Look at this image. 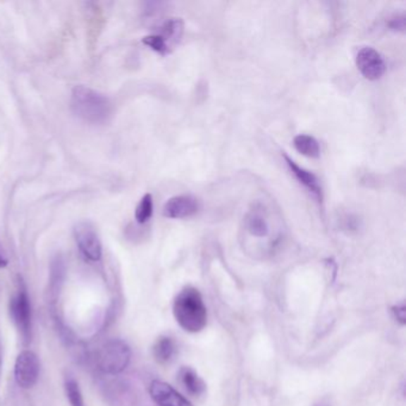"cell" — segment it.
<instances>
[{"label":"cell","mask_w":406,"mask_h":406,"mask_svg":"<svg viewBox=\"0 0 406 406\" xmlns=\"http://www.w3.org/2000/svg\"><path fill=\"white\" fill-rule=\"evenodd\" d=\"M70 109L78 118L94 125L104 124L111 117V102L108 97L84 85L73 88Z\"/></svg>","instance_id":"cell-1"},{"label":"cell","mask_w":406,"mask_h":406,"mask_svg":"<svg viewBox=\"0 0 406 406\" xmlns=\"http://www.w3.org/2000/svg\"><path fill=\"white\" fill-rule=\"evenodd\" d=\"M176 322L188 333H199L207 326V311L203 297L193 288H186L176 295L173 305Z\"/></svg>","instance_id":"cell-2"},{"label":"cell","mask_w":406,"mask_h":406,"mask_svg":"<svg viewBox=\"0 0 406 406\" xmlns=\"http://www.w3.org/2000/svg\"><path fill=\"white\" fill-rule=\"evenodd\" d=\"M131 349L123 340H110L104 343L98 352V366L102 372L110 376L122 373L129 366Z\"/></svg>","instance_id":"cell-3"},{"label":"cell","mask_w":406,"mask_h":406,"mask_svg":"<svg viewBox=\"0 0 406 406\" xmlns=\"http://www.w3.org/2000/svg\"><path fill=\"white\" fill-rule=\"evenodd\" d=\"M10 314L25 345L31 341V304L27 285L17 276V291L10 300Z\"/></svg>","instance_id":"cell-4"},{"label":"cell","mask_w":406,"mask_h":406,"mask_svg":"<svg viewBox=\"0 0 406 406\" xmlns=\"http://www.w3.org/2000/svg\"><path fill=\"white\" fill-rule=\"evenodd\" d=\"M74 238L81 254L87 260L99 261L103 254V247L100 242L99 235L92 223L79 222L74 226Z\"/></svg>","instance_id":"cell-5"},{"label":"cell","mask_w":406,"mask_h":406,"mask_svg":"<svg viewBox=\"0 0 406 406\" xmlns=\"http://www.w3.org/2000/svg\"><path fill=\"white\" fill-rule=\"evenodd\" d=\"M39 357L31 350H23L18 354L15 364L16 383L22 388H31L37 383L39 376Z\"/></svg>","instance_id":"cell-6"},{"label":"cell","mask_w":406,"mask_h":406,"mask_svg":"<svg viewBox=\"0 0 406 406\" xmlns=\"http://www.w3.org/2000/svg\"><path fill=\"white\" fill-rule=\"evenodd\" d=\"M357 69L368 80H378L386 70L383 56L371 47H364L357 55Z\"/></svg>","instance_id":"cell-7"},{"label":"cell","mask_w":406,"mask_h":406,"mask_svg":"<svg viewBox=\"0 0 406 406\" xmlns=\"http://www.w3.org/2000/svg\"><path fill=\"white\" fill-rule=\"evenodd\" d=\"M199 210V203L191 196L173 197L165 204L162 214L167 219H183L196 215Z\"/></svg>","instance_id":"cell-8"},{"label":"cell","mask_w":406,"mask_h":406,"mask_svg":"<svg viewBox=\"0 0 406 406\" xmlns=\"http://www.w3.org/2000/svg\"><path fill=\"white\" fill-rule=\"evenodd\" d=\"M149 392L157 405L192 406L191 402L179 392L176 391L171 385L160 380H154L153 383H150Z\"/></svg>","instance_id":"cell-9"},{"label":"cell","mask_w":406,"mask_h":406,"mask_svg":"<svg viewBox=\"0 0 406 406\" xmlns=\"http://www.w3.org/2000/svg\"><path fill=\"white\" fill-rule=\"evenodd\" d=\"M284 157L286 165L288 166V168L291 171L292 174L295 176V179L299 181V184L303 185L307 191L314 195V198L319 199V203H322L323 190L322 186L319 184V178L314 176V173H311L310 171H307L303 167L297 165L288 155H284Z\"/></svg>","instance_id":"cell-10"},{"label":"cell","mask_w":406,"mask_h":406,"mask_svg":"<svg viewBox=\"0 0 406 406\" xmlns=\"http://www.w3.org/2000/svg\"><path fill=\"white\" fill-rule=\"evenodd\" d=\"M66 276V264L63 257L58 254L56 257H53L50 262V295L51 298L56 299L59 293L61 291L62 285L65 281Z\"/></svg>","instance_id":"cell-11"},{"label":"cell","mask_w":406,"mask_h":406,"mask_svg":"<svg viewBox=\"0 0 406 406\" xmlns=\"http://www.w3.org/2000/svg\"><path fill=\"white\" fill-rule=\"evenodd\" d=\"M179 378H180L183 386L186 388V391L188 393H191L192 395H196L197 397V395H203L204 392H205V388H207L205 383L191 368H181L180 372H179Z\"/></svg>","instance_id":"cell-12"},{"label":"cell","mask_w":406,"mask_h":406,"mask_svg":"<svg viewBox=\"0 0 406 406\" xmlns=\"http://www.w3.org/2000/svg\"><path fill=\"white\" fill-rule=\"evenodd\" d=\"M293 146L298 153L304 156L317 159L321 155V148L319 143L316 138L310 135H298L293 140Z\"/></svg>","instance_id":"cell-13"},{"label":"cell","mask_w":406,"mask_h":406,"mask_svg":"<svg viewBox=\"0 0 406 406\" xmlns=\"http://www.w3.org/2000/svg\"><path fill=\"white\" fill-rule=\"evenodd\" d=\"M176 342L171 338H160L153 347V355L159 364H168L176 355Z\"/></svg>","instance_id":"cell-14"},{"label":"cell","mask_w":406,"mask_h":406,"mask_svg":"<svg viewBox=\"0 0 406 406\" xmlns=\"http://www.w3.org/2000/svg\"><path fill=\"white\" fill-rule=\"evenodd\" d=\"M183 31H184L183 20L179 18H172L164 24V27H161V34L159 35L165 39L167 46L171 48V44H176L180 41Z\"/></svg>","instance_id":"cell-15"},{"label":"cell","mask_w":406,"mask_h":406,"mask_svg":"<svg viewBox=\"0 0 406 406\" xmlns=\"http://www.w3.org/2000/svg\"><path fill=\"white\" fill-rule=\"evenodd\" d=\"M247 228L250 234L257 238H264L269 235V223L264 219V216L259 212H252L247 219Z\"/></svg>","instance_id":"cell-16"},{"label":"cell","mask_w":406,"mask_h":406,"mask_svg":"<svg viewBox=\"0 0 406 406\" xmlns=\"http://www.w3.org/2000/svg\"><path fill=\"white\" fill-rule=\"evenodd\" d=\"M65 390L70 406H85L84 397L81 393L80 386L73 376H66Z\"/></svg>","instance_id":"cell-17"},{"label":"cell","mask_w":406,"mask_h":406,"mask_svg":"<svg viewBox=\"0 0 406 406\" xmlns=\"http://www.w3.org/2000/svg\"><path fill=\"white\" fill-rule=\"evenodd\" d=\"M154 212L153 197L149 193H147L140 200L136 211H135V219L137 221L138 224H144L148 222Z\"/></svg>","instance_id":"cell-18"},{"label":"cell","mask_w":406,"mask_h":406,"mask_svg":"<svg viewBox=\"0 0 406 406\" xmlns=\"http://www.w3.org/2000/svg\"><path fill=\"white\" fill-rule=\"evenodd\" d=\"M142 42L159 54L166 55L169 53V47L167 46L165 39H162L159 34L149 35V36L143 37Z\"/></svg>","instance_id":"cell-19"},{"label":"cell","mask_w":406,"mask_h":406,"mask_svg":"<svg viewBox=\"0 0 406 406\" xmlns=\"http://www.w3.org/2000/svg\"><path fill=\"white\" fill-rule=\"evenodd\" d=\"M388 27H391L392 30L404 31V29H405V17L404 16L395 17L388 23Z\"/></svg>","instance_id":"cell-20"},{"label":"cell","mask_w":406,"mask_h":406,"mask_svg":"<svg viewBox=\"0 0 406 406\" xmlns=\"http://www.w3.org/2000/svg\"><path fill=\"white\" fill-rule=\"evenodd\" d=\"M393 312H395V319L402 324H405L406 319V310L404 305H399V307H393Z\"/></svg>","instance_id":"cell-21"},{"label":"cell","mask_w":406,"mask_h":406,"mask_svg":"<svg viewBox=\"0 0 406 406\" xmlns=\"http://www.w3.org/2000/svg\"><path fill=\"white\" fill-rule=\"evenodd\" d=\"M6 266H8V260L3 254L0 253V269H4Z\"/></svg>","instance_id":"cell-22"},{"label":"cell","mask_w":406,"mask_h":406,"mask_svg":"<svg viewBox=\"0 0 406 406\" xmlns=\"http://www.w3.org/2000/svg\"><path fill=\"white\" fill-rule=\"evenodd\" d=\"M316 406H329V405H328V404H319V405Z\"/></svg>","instance_id":"cell-23"}]
</instances>
